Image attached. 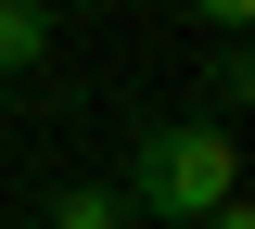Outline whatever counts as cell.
<instances>
[{"label": "cell", "instance_id": "cell-3", "mask_svg": "<svg viewBox=\"0 0 255 229\" xmlns=\"http://www.w3.org/2000/svg\"><path fill=\"white\" fill-rule=\"evenodd\" d=\"M51 64V0H0V76H38Z\"/></svg>", "mask_w": 255, "mask_h": 229}, {"label": "cell", "instance_id": "cell-4", "mask_svg": "<svg viewBox=\"0 0 255 229\" xmlns=\"http://www.w3.org/2000/svg\"><path fill=\"white\" fill-rule=\"evenodd\" d=\"M255 89V64H243V38H217V64H204V102H243Z\"/></svg>", "mask_w": 255, "mask_h": 229}, {"label": "cell", "instance_id": "cell-6", "mask_svg": "<svg viewBox=\"0 0 255 229\" xmlns=\"http://www.w3.org/2000/svg\"><path fill=\"white\" fill-rule=\"evenodd\" d=\"M191 229H255V204L230 191V204H204V217H191Z\"/></svg>", "mask_w": 255, "mask_h": 229}, {"label": "cell", "instance_id": "cell-2", "mask_svg": "<svg viewBox=\"0 0 255 229\" xmlns=\"http://www.w3.org/2000/svg\"><path fill=\"white\" fill-rule=\"evenodd\" d=\"M38 229H140V217H128V191H115V178H64V191L38 204Z\"/></svg>", "mask_w": 255, "mask_h": 229}, {"label": "cell", "instance_id": "cell-1", "mask_svg": "<svg viewBox=\"0 0 255 229\" xmlns=\"http://www.w3.org/2000/svg\"><path fill=\"white\" fill-rule=\"evenodd\" d=\"M128 217L140 229H191L204 204H230L243 191V153H230V128L217 115H153V128H128Z\"/></svg>", "mask_w": 255, "mask_h": 229}, {"label": "cell", "instance_id": "cell-5", "mask_svg": "<svg viewBox=\"0 0 255 229\" xmlns=\"http://www.w3.org/2000/svg\"><path fill=\"white\" fill-rule=\"evenodd\" d=\"M191 13H204L217 38H243V13H255V0H191Z\"/></svg>", "mask_w": 255, "mask_h": 229}]
</instances>
